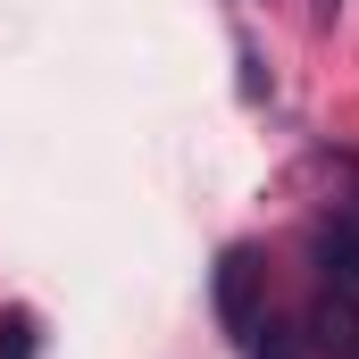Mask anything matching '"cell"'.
Returning <instances> with one entry per match:
<instances>
[{
	"label": "cell",
	"instance_id": "1",
	"mask_svg": "<svg viewBox=\"0 0 359 359\" xmlns=\"http://www.w3.org/2000/svg\"><path fill=\"white\" fill-rule=\"evenodd\" d=\"M217 326H226L234 343H251V334L268 326V268H259L251 243H234V251L217 259Z\"/></svg>",
	"mask_w": 359,
	"mask_h": 359
},
{
	"label": "cell",
	"instance_id": "2",
	"mask_svg": "<svg viewBox=\"0 0 359 359\" xmlns=\"http://www.w3.org/2000/svg\"><path fill=\"white\" fill-rule=\"evenodd\" d=\"M309 259H318V276H326V284L359 292V192L334 209V217H318V226H309Z\"/></svg>",
	"mask_w": 359,
	"mask_h": 359
},
{
	"label": "cell",
	"instance_id": "3",
	"mask_svg": "<svg viewBox=\"0 0 359 359\" xmlns=\"http://www.w3.org/2000/svg\"><path fill=\"white\" fill-rule=\"evenodd\" d=\"M309 351H334V359H359V292L326 284L309 301Z\"/></svg>",
	"mask_w": 359,
	"mask_h": 359
},
{
	"label": "cell",
	"instance_id": "4",
	"mask_svg": "<svg viewBox=\"0 0 359 359\" xmlns=\"http://www.w3.org/2000/svg\"><path fill=\"white\" fill-rule=\"evenodd\" d=\"M0 359H34V318H25V309L0 318Z\"/></svg>",
	"mask_w": 359,
	"mask_h": 359
},
{
	"label": "cell",
	"instance_id": "5",
	"mask_svg": "<svg viewBox=\"0 0 359 359\" xmlns=\"http://www.w3.org/2000/svg\"><path fill=\"white\" fill-rule=\"evenodd\" d=\"M251 359H301V343L276 334V326H259V334H251Z\"/></svg>",
	"mask_w": 359,
	"mask_h": 359
},
{
	"label": "cell",
	"instance_id": "6",
	"mask_svg": "<svg viewBox=\"0 0 359 359\" xmlns=\"http://www.w3.org/2000/svg\"><path fill=\"white\" fill-rule=\"evenodd\" d=\"M326 8H334V0H326Z\"/></svg>",
	"mask_w": 359,
	"mask_h": 359
}]
</instances>
